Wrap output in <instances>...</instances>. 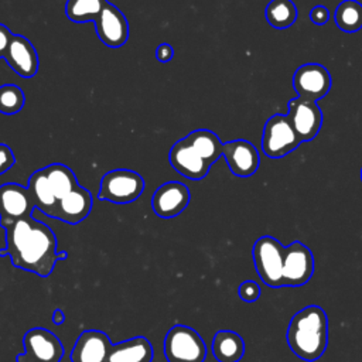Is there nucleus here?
<instances>
[{"mask_svg": "<svg viewBox=\"0 0 362 362\" xmlns=\"http://www.w3.org/2000/svg\"><path fill=\"white\" fill-rule=\"evenodd\" d=\"M287 109V117L301 143L313 140L320 133L322 126V112L317 102L297 96L288 100Z\"/></svg>", "mask_w": 362, "mask_h": 362, "instance_id": "11", "label": "nucleus"}, {"mask_svg": "<svg viewBox=\"0 0 362 362\" xmlns=\"http://www.w3.org/2000/svg\"><path fill=\"white\" fill-rule=\"evenodd\" d=\"M361 180H362V168H361Z\"/></svg>", "mask_w": 362, "mask_h": 362, "instance_id": "34", "label": "nucleus"}, {"mask_svg": "<svg viewBox=\"0 0 362 362\" xmlns=\"http://www.w3.org/2000/svg\"><path fill=\"white\" fill-rule=\"evenodd\" d=\"M335 24L345 33H356L362 28V4L356 0H344L334 13Z\"/></svg>", "mask_w": 362, "mask_h": 362, "instance_id": "24", "label": "nucleus"}, {"mask_svg": "<svg viewBox=\"0 0 362 362\" xmlns=\"http://www.w3.org/2000/svg\"><path fill=\"white\" fill-rule=\"evenodd\" d=\"M112 342L100 329H85L79 334L72 351L71 362H106Z\"/></svg>", "mask_w": 362, "mask_h": 362, "instance_id": "15", "label": "nucleus"}, {"mask_svg": "<svg viewBox=\"0 0 362 362\" xmlns=\"http://www.w3.org/2000/svg\"><path fill=\"white\" fill-rule=\"evenodd\" d=\"M4 58L8 66L21 78H33L38 71L37 51L24 35L13 34Z\"/></svg>", "mask_w": 362, "mask_h": 362, "instance_id": "17", "label": "nucleus"}, {"mask_svg": "<svg viewBox=\"0 0 362 362\" xmlns=\"http://www.w3.org/2000/svg\"><path fill=\"white\" fill-rule=\"evenodd\" d=\"M173 55H174V48H173L170 44H167V42L160 44V45L156 48V58H157L160 62H163V64L168 62V61L173 58Z\"/></svg>", "mask_w": 362, "mask_h": 362, "instance_id": "32", "label": "nucleus"}, {"mask_svg": "<svg viewBox=\"0 0 362 362\" xmlns=\"http://www.w3.org/2000/svg\"><path fill=\"white\" fill-rule=\"evenodd\" d=\"M24 352L17 355V362H61L64 346L49 329L35 327L28 329L23 338Z\"/></svg>", "mask_w": 362, "mask_h": 362, "instance_id": "7", "label": "nucleus"}, {"mask_svg": "<svg viewBox=\"0 0 362 362\" xmlns=\"http://www.w3.org/2000/svg\"><path fill=\"white\" fill-rule=\"evenodd\" d=\"M163 349L168 362H204L206 345L191 327L175 324L165 334Z\"/></svg>", "mask_w": 362, "mask_h": 362, "instance_id": "3", "label": "nucleus"}, {"mask_svg": "<svg viewBox=\"0 0 362 362\" xmlns=\"http://www.w3.org/2000/svg\"><path fill=\"white\" fill-rule=\"evenodd\" d=\"M267 23L277 28H288L297 20V7L291 0H272L266 7Z\"/></svg>", "mask_w": 362, "mask_h": 362, "instance_id": "25", "label": "nucleus"}, {"mask_svg": "<svg viewBox=\"0 0 362 362\" xmlns=\"http://www.w3.org/2000/svg\"><path fill=\"white\" fill-rule=\"evenodd\" d=\"M260 293H262L260 286H259L256 281H253V280H245V281L239 286V288H238L239 297H240L243 301H246V303H253V301H256V300L260 297Z\"/></svg>", "mask_w": 362, "mask_h": 362, "instance_id": "28", "label": "nucleus"}, {"mask_svg": "<svg viewBox=\"0 0 362 362\" xmlns=\"http://www.w3.org/2000/svg\"><path fill=\"white\" fill-rule=\"evenodd\" d=\"M222 156L236 177H250L259 168V151L247 140L238 139L223 143Z\"/></svg>", "mask_w": 362, "mask_h": 362, "instance_id": "14", "label": "nucleus"}, {"mask_svg": "<svg viewBox=\"0 0 362 362\" xmlns=\"http://www.w3.org/2000/svg\"><path fill=\"white\" fill-rule=\"evenodd\" d=\"M11 38H13V34H11L10 28L0 23V58H4V55L8 49V45L11 42Z\"/></svg>", "mask_w": 362, "mask_h": 362, "instance_id": "31", "label": "nucleus"}, {"mask_svg": "<svg viewBox=\"0 0 362 362\" xmlns=\"http://www.w3.org/2000/svg\"><path fill=\"white\" fill-rule=\"evenodd\" d=\"M314 255L308 246L294 240L284 246L283 253V287H300L314 274Z\"/></svg>", "mask_w": 362, "mask_h": 362, "instance_id": "8", "label": "nucleus"}, {"mask_svg": "<svg viewBox=\"0 0 362 362\" xmlns=\"http://www.w3.org/2000/svg\"><path fill=\"white\" fill-rule=\"evenodd\" d=\"M153 358L154 352L150 341L146 337L139 335L112 344L106 362H151Z\"/></svg>", "mask_w": 362, "mask_h": 362, "instance_id": "19", "label": "nucleus"}, {"mask_svg": "<svg viewBox=\"0 0 362 362\" xmlns=\"http://www.w3.org/2000/svg\"><path fill=\"white\" fill-rule=\"evenodd\" d=\"M16 163V157L11 148L3 143H0V175L8 171Z\"/></svg>", "mask_w": 362, "mask_h": 362, "instance_id": "29", "label": "nucleus"}, {"mask_svg": "<svg viewBox=\"0 0 362 362\" xmlns=\"http://www.w3.org/2000/svg\"><path fill=\"white\" fill-rule=\"evenodd\" d=\"M329 71L321 64H304L293 75V88L298 98L317 102L331 89Z\"/></svg>", "mask_w": 362, "mask_h": 362, "instance_id": "10", "label": "nucleus"}, {"mask_svg": "<svg viewBox=\"0 0 362 362\" xmlns=\"http://www.w3.org/2000/svg\"><path fill=\"white\" fill-rule=\"evenodd\" d=\"M28 189L35 201V208L44 215L55 218V211L58 206V199L49 185L45 168L34 171L28 178Z\"/></svg>", "mask_w": 362, "mask_h": 362, "instance_id": "20", "label": "nucleus"}, {"mask_svg": "<svg viewBox=\"0 0 362 362\" xmlns=\"http://www.w3.org/2000/svg\"><path fill=\"white\" fill-rule=\"evenodd\" d=\"M168 158L171 167L189 180L204 178L211 168V165L187 143L185 139L173 144Z\"/></svg>", "mask_w": 362, "mask_h": 362, "instance_id": "16", "label": "nucleus"}, {"mask_svg": "<svg viewBox=\"0 0 362 362\" xmlns=\"http://www.w3.org/2000/svg\"><path fill=\"white\" fill-rule=\"evenodd\" d=\"M284 246L273 236L259 238L252 249L253 263L262 281L273 288L283 287Z\"/></svg>", "mask_w": 362, "mask_h": 362, "instance_id": "4", "label": "nucleus"}, {"mask_svg": "<svg viewBox=\"0 0 362 362\" xmlns=\"http://www.w3.org/2000/svg\"><path fill=\"white\" fill-rule=\"evenodd\" d=\"M189 198L191 194L185 184L168 181L156 189L151 198V208L160 218H174L188 206Z\"/></svg>", "mask_w": 362, "mask_h": 362, "instance_id": "13", "label": "nucleus"}, {"mask_svg": "<svg viewBox=\"0 0 362 362\" xmlns=\"http://www.w3.org/2000/svg\"><path fill=\"white\" fill-rule=\"evenodd\" d=\"M90 209L92 194L86 188L78 185L69 194L59 199L55 211V219H59L69 225H76L89 215Z\"/></svg>", "mask_w": 362, "mask_h": 362, "instance_id": "18", "label": "nucleus"}, {"mask_svg": "<svg viewBox=\"0 0 362 362\" xmlns=\"http://www.w3.org/2000/svg\"><path fill=\"white\" fill-rule=\"evenodd\" d=\"M184 139L209 165H212L222 156L223 143L211 130H194Z\"/></svg>", "mask_w": 362, "mask_h": 362, "instance_id": "22", "label": "nucleus"}, {"mask_svg": "<svg viewBox=\"0 0 362 362\" xmlns=\"http://www.w3.org/2000/svg\"><path fill=\"white\" fill-rule=\"evenodd\" d=\"M99 40L112 48H119L129 38V23L124 14L112 3L106 1L100 14L93 21Z\"/></svg>", "mask_w": 362, "mask_h": 362, "instance_id": "12", "label": "nucleus"}, {"mask_svg": "<svg viewBox=\"0 0 362 362\" xmlns=\"http://www.w3.org/2000/svg\"><path fill=\"white\" fill-rule=\"evenodd\" d=\"M64 321H65V313L62 310H59V308L54 310V313H52V322L55 325H61V324H64Z\"/></svg>", "mask_w": 362, "mask_h": 362, "instance_id": "33", "label": "nucleus"}, {"mask_svg": "<svg viewBox=\"0 0 362 362\" xmlns=\"http://www.w3.org/2000/svg\"><path fill=\"white\" fill-rule=\"evenodd\" d=\"M4 230L6 247L0 249V256H8L14 267L48 277L57 262L68 257L66 252H58L52 229L33 215L14 222Z\"/></svg>", "mask_w": 362, "mask_h": 362, "instance_id": "1", "label": "nucleus"}, {"mask_svg": "<svg viewBox=\"0 0 362 362\" xmlns=\"http://www.w3.org/2000/svg\"><path fill=\"white\" fill-rule=\"evenodd\" d=\"M45 173H47V178L49 181V185H51L58 202L61 198H64L66 194H69L75 187L79 185L74 171L69 167H66L65 164H61V163L51 164V165L45 167Z\"/></svg>", "mask_w": 362, "mask_h": 362, "instance_id": "23", "label": "nucleus"}, {"mask_svg": "<svg viewBox=\"0 0 362 362\" xmlns=\"http://www.w3.org/2000/svg\"><path fill=\"white\" fill-rule=\"evenodd\" d=\"M35 201L28 187L17 182L0 185V226L8 228L14 222L33 215Z\"/></svg>", "mask_w": 362, "mask_h": 362, "instance_id": "9", "label": "nucleus"}, {"mask_svg": "<svg viewBox=\"0 0 362 362\" xmlns=\"http://www.w3.org/2000/svg\"><path fill=\"white\" fill-rule=\"evenodd\" d=\"M106 0H68L65 4L66 17L74 23L95 21Z\"/></svg>", "mask_w": 362, "mask_h": 362, "instance_id": "26", "label": "nucleus"}, {"mask_svg": "<svg viewBox=\"0 0 362 362\" xmlns=\"http://www.w3.org/2000/svg\"><path fill=\"white\" fill-rule=\"evenodd\" d=\"M329 18V10L325 6H315L311 11H310V20L317 24V25H322L328 21Z\"/></svg>", "mask_w": 362, "mask_h": 362, "instance_id": "30", "label": "nucleus"}, {"mask_svg": "<svg viewBox=\"0 0 362 362\" xmlns=\"http://www.w3.org/2000/svg\"><path fill=\"white\" fill-rule=\"evenodd\" d=\"M300 143L287 115L276 113L267 119L262 136V148L267 157L281 158L296 150Z\"/></svg>", "mask_w": 362, "mask_h": 362, "instance_id": "6", "label": "nucleus"}, {"mask_svg": "<svg viewBox=\"0 0 362 362\" xmlns=\"http://www.w3.org/2000/svg\"><path fill=\"white\" fill-rule=\"evenodd\" d=\"M212 354L218 362H239L245 354V341L235 331L219 329L212 339Z\"/></svg>", "mask_w": 362, "mask_h": 362, "instance_id": "21", "label": "nucleus"}, {"mask_svg": "<svg viewBox=\"0 0 362 362\" xmlns=\"http://www.w3.org/2000/svg\"><path fill=\"white\" fill-rule=\"evenodd\" d=\"M287 344L303 361L314 362L322 356L328 345V317L315 304L297 311L287 327Z\"/></svg>", "mask_w": 362, "mask_h": 362, "instance_id": "2", "label": "nucleus"}, {"mask_svg": "<svg viewBox=\"0 0 362 362\" xmlns=\"http://www.w3.org/2000/svg\"><path fill=\"white\" fill-rule=\"evenodd\" d=\"M24 92L14 83H6L0 86V113L14 115L24 106Z\"/></svg>", "mask_w": 362, "mask_h": 362, "instance_id": "27", "label": "nucleus"}, {"mask_svg": "<svg viewBox=\"0 0 362 362\" xmlns=\"http://www.w3.org/2000/svg\"><path fill=\"white\" fill-rule=\"evenodd\" d=\"M143 191L144 180L139 173L119 168L103 175L98 198L113 204H129L136 201Z\"/></svg>", "mask_w": 362, "mask_h": 362, "instance_id": "5", "label": "nucleus"}]
</instances>
